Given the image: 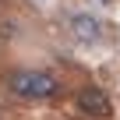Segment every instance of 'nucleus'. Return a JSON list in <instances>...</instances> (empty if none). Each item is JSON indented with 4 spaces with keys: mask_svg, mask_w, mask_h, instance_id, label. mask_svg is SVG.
<instances>
[{
    "mask_svg": "<svg viewBox=\"0 0 120 120\" xmlns=\"http://www.w3.org/2000/svg\"><path fill=\"white\" fill-rule=\"evenodd\" d=\"M78 113L88 116V120H106V116L113 113V102H109V95H106L102 88L88 85V88L78 92Z\"/></svg>",
    "mask_w": 120,
    "mask_h": 120,
    "instance_id": "2",
    "label": "nucleus"
},
{
    "mask_svg": "<svg viewBox=\"0 0 120 120\" xmlns=\"http://www.w3.org/2000/svg\"><path fill=\"white\" fill-rule=\"evenodd\" d=\"M71 32L81 42H99L102 39V21L88 11H78V14H71Z\"/></svg>",
    "mask_w": 120,
    "mask_h": 120,
    "instance_id": "3",
    "label": "nucleus"
},
{
    "mask_svg": "<svg viewBox=\"0 0 120 120\" xmlns=\"http://www.w3.org/2000/svg\"><path fill=\"white\" fill-rule=\"evenodd\" d=\"M7 88L18 95V99H53L60 81L49 74V71H35V67H25V71H14Z\"/></svg>",
    "mask_w": 120,
    "mask_h": 120,
    "instance_id": "1",
    "label": "nucleus"
}]
</instances>
